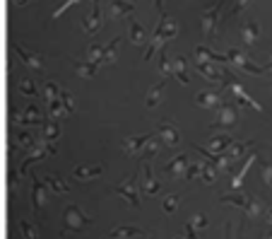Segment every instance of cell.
<instances>
[{"label":"cell","instance_id":"cell-17","mask_svg":"<svg viewBox=\"0 0 272 239\" xmlns=\"http://www.w3.org/2000/svg\"><path fill=\"white\" fill-rule=\"evenodd\" d=\"M258 34H260V31H258V25H255V22H246L244 25V41L248 46L258 41Z\"/></svg>","mask_w":272,"mask_h":239},{"label":"cell","instance_id":"cell-31","mask_svg":"<svg viewBox=\"0 0 272 239\" xmlns=\"http://www.w3.org/2000/svg\"><path fill=\"white\" fill-rule=\"evenodd\" d=\"M34 201L41 206L44 203V186L41 184H34Z\"/></svg>","mask_w":272,"mask_h":239},{"label":"cell","instance_id":"cell-5","mask_svg":"<svg viewBox=\"0 0 272 239\" xmlns=\"http://www.w3.org/2000/svg\"><path fill=\"white\" fill-rule=\"evenodd\" d=\"M118 196H123L130 206H137V188H135V177H128L118 188H116Z\"/></svg>","mask_w":272,"mask_h":239},{"label":"cell","instance_id":"cell-28","mask_svg":"<svg viewBox=\"0 0 272 239\" xmlns=\"http://www.w3.org/2000/svg\"><path fill=\"white\" fill-rule=\"evenodd\" d=\"M263 179H265V184H268V186H272V159L263 164Z\"/></svg>","mask_w":272,"mask_h":239},{"label":"cell","instance_id":"cell-7","mask_svg":"<svg viewBox=\"0 0 272 239\" xmlns=\"http://www.w3.org/2000/svg\"><path fill=\"white\" fill-rule=\"evenodd\" d=\"M239 119V114H236V109L231 106V104H222L219 106V114H217V126H226V128H231L234 123Z\"/></svg>","mask_w":272,"mask_h":239},{"label":"cell","instance_id":"cell-40","mask_svg":"<svg viewBox=\"0 0 272 239\" xmlns=\"http://www.w3.org/2000/svg\"><path fill=\"white\" fill-rule=\"evenodd\" d=\"M22 2H27V0H20V5H22Z\"/></svg>","mask_w":272,"mask_h":239},{"label":"cell","instance_id":"cell-2","mask_svg":"<svg viewBox=\"0 0 272 239\" xmlns=\"http://www.w3.org/2000/svg\"><path fill=\"white\" fill-rule=\"evenodd\" d=\"M87 225H89V217L77 206H68L65 208V230L63 232H77V230L87 227Z\"/></svg>","mask_w":272,"mask_h":239},{"label":"cell","instance_id":"cell-27","mask_svg":"<svg viewBox=\"0 0 272 239\" xmlns=\"http://www.w3.org/2000/svg\"><path fill=\"white\" fill-rule=\"evenodd\" d=\"M39 119H41V114H39L34 106H27V111H25V121H27V123H39Z\"/></svg>","mask_w":272,"mask_h":239},{"label":"cell","instance_id":"cell-22","mask_svg":"<svg viewBox=\"0 0 272 239\" xmlns=\"http://www.w3.org/2000/svg\"><path fill=\"white\" fill-rule=\"evenodd\" d=\"M210 148H212V155H219L222 150L231 148V140H229L226 135H219V138H215V140H210Z\"/></svg>","mask_w":272,"mask_h":239},{"label":"cell","instance_id":"cell-30","mask_svg":"<svg viewBox=\"0 0 272 239\" xmlns=\"http://www.w3.org/2000/svg\"><path fill=\"white\" fill-rule=\"evenodd\" d=\"M198 174H202V164H188L186 179H193V177H198Z\"/></svg>","mask_w":272,"mask_h":239},{"label":"cell","instance_id":"cell-24","mask_svg":"<svg viewBox=\"0 0 272 239\" xmlns=\"http://www.w3.org/2000/svg\"><path fill=\"white\" fill-rule=\"evenodd\" d=\"M202 179L207 181V184H212V181L217 179V169H215V162H205V164H202Z\"/></svg>","mask_w":272,"mask_h":239},{"label":"cell","instance_id":"cell-18","mask_svg":"<svg viewBox=\"0 0 272 239\" xmlns=\"http://www.w3.org/2000/svg\"><path fill=\"white\" fill-rule=\"evenodd\" d=\"M130 39H133V44H135V46H140V44L145 41V31H142V25H140V22H135L133 17H130Z\"/></svg>","mask_w":272,"mask_h":239},{"label":"cell","instance_id":"cell-3","mask_svg":"<svg viewBox=\"0 0 272 239\" xmlns=\"http://www.w3.org/2000/svg\"><path fill=\"white\" fill-rule=\"evenodd\" d=\"M224 56H226V63H231V65H236V68H241V70H248V73H263V70H265V68L250 63L239 49H231V51H226Z\"/></svg>","mask_w":272,"mask_h":239},{"label":"cell","instance_id":"cell-13","mask_svg":"<svg viewBox=\"0 0 272 239\" xmlns=\"http://www.w3.org/2000/svg\"><path fill=\"white\" fill-rule=\"evenodd\" d=\"M142 186H145V193H157L159 191V181L154 179V174L147 167H142Z\"/></svg>","mask_w":272,"mask_h":239},{"label":"cell","instance_id":"cell-25","mask_svg":"<svg viewBox=\"0 0 272 239\" xmlns=\"http://www.w3.org/2000/svg\"><path fill=\"white\" fill-rule=\"evenodd\" d=\"M58 133H60L58 123H55V121H49V123H46V140H49V143H53L55 138H58Z\"/></svg>","mask_w":272,"mask_h":239},{"label":"cell","instance_id":"cell-37","mask_svg":"<svg viewBox=\"0 0 272 239\" xmlns=\"http://www.w3.org/2000/svg\"><path fill=\"white\" fill-rule=\"evenodd\" d=\"M162 2H164V0H154V5H157V7H162Z\"/></svg>","mask_w":272,"mask_h":239},{"label":"cell","instance_id":"cell-4","mask_svg":"<svg viewBox=\"0 0 272 239\" xmlns=\"http://www.w3.org/2000/svg\"><path fill=\"white\" fill-rule=\"evenodd\" d=\"M157 138L164 140L166 145H171V148L181 143V133H178V128H173L171 123H162V126L157 128Z\"/></svg>","mask_w":272,"mask_h":239},{"label":"cell","instance_id":"cell-14","mask_svg":"<svg viewBox=\"0 0 272 239\" xmlns=\"http://www.w3.org/2000/svg\"><path fill=\"white\" fill-rule=\"evenodd\" d=\"M222 102V94L219 92H200L198 94V104L200 106H217Z\"/></svg>","mask_w":272,"mask_h":239},{"label":"cell","instance_id":"cell-10","mask_svg":"<svg viewBox=\"0 0 272 239\" xmlns=\"http://www.w3.org/2000/svg\"><path fill=\"white\" fill-rule=\"evenodd\" d=\"M186 169H188V157H186V155H178V157H173V159L166 164V172H169V174H181V177H186Z\"/></svg>","mask_w":272,"mask_h":239},{"label":"cell","instance_id":"cell-12","mask_svg":"<svg viewBox=\"0 0 272 239\" xmlns=\"http://www.w3.org/2000/svg\"><path fill=\"white\" fill-rule=\"evenodd\" d=\"M244 210H246V215H248V217H258V215L263 212V203H260V198H258V196H246Z\"/></svg>","mask_w":272,"mask_h":239},{"label":"cell","instance_id":"cell-41","mask_svg":"<svg viewBox=\"0 0 272 239\" xmlns=\"http://www.w3.org/2000/svg\"><path fill=\"white\" fill-rule=\"evenodd\" d=\"M142 239H147V237H142Z\"/></svg>","mask_w":272,"mask_h":239},{"label":"cell","instance_id":"cell-6","mask_svg":"<svg viewBox=\"0 0 272 239\" xmlns=\"http://www.w3.org/2000/svg\"><path fill=\"white\" fill-rule=\"evenodd\" d=\"M219 10H222V5H215V7H210L205 15H202V31L210 36L212 31L217 29V22H219Z\"/></svg>","mask_w":272,"mask_h":239},{"label":"cell","instance_id":"cell-39","mask_svg":"<svg viewBox=\"0 0 272 239\" xmlns=\"http://www.w3.org/2000/svg\"><path fill=\"white\" fill-rule=\"evenodd\" d=\"M263 239H272V232H265V237Z\"/></svg>","mask_w":272,"mask_h":239},{"label":"cell","instance_id":"cell-16","mask_svg":"<svg viewBox=\"0 0 272 239\" xmlns=\"http://www.w3.org/2000/svg\"><path fill=\"white\" fill-rule=\"evenodd\" d=\"M111 239H130V237H142V230L137 227H118L109 235Z\"/></svg>","mask_w":272,"mask_h":239},{"label":"cell","instance_id":"cell-1","mask_svg":"<svg viewBox=\"0 0 272 239\" xmlns=\"http://www.w3.org/2000/svg\"><path fill=\"white\" fill-rule=\"evenodd\" d=\"M178 34V27H176V22L171 20V17H166V15H162V20H159V27H157V31H154V39H152V46L147 49V53H145V60H149L152 56H154V51L157 49H162L164 44L169 41V39H173Z\"/></svg>","mask_w":272,"mask_h":239},{"label":"cell","instance_id":"cell-9","mask_svg":"<svg viewBox=\"0 0 272 239\" xmlns=\"http://www.w3.org/2000/svg\"><path fill=\"white\" fill-rule=\"evenodd\" d=\"M186 68H188V63L183 56H178V58L171 63V75L181 82V85H188V75H186Z\"/></svg>","mask_w":272,"mask_h":239},{"label":"cell","instance_id":"cell-21","mask_svg":"<svg viewBox=\"0 0 272 239\" xmlns=\"http://www.w3.org/2000/svg\"><path fill=\"white\" fill-rule=\"evenodd\" d=\"M255 159V152H250V157H246V164L241 167V172L234 177V181H231V188H239L241 184H244V177H246V172H248V167H250V162Z\"/></svg>","mask_w":272,"mask_h":239},{"label":"cell","instance_id":"cell-33","mask_svg":"<svg viewBox=\"0 0 272 239\" xmlns=\"http://www.w3.org/2000/svg\"><path fill=\"white\" fill-rule=\"evenodd\" d=\"M22 232H25V237L27 239H34V230H31L29 222H22Z\"/></svg>","mask_w":272,"mask_h":239},{"label":"cell","instance_id":"cell-29","mask_svg":"<svg viewBox=\"0 0 272 239\" xmlns=\"http://www.w3.org/2000/svg\"><path fill=\"white\" fill-rule=\"evenodd\" d=\"M178 206V196H166V201H164V210L166 212H171V210H176Z\"/></svg>","mask_w":272,"mask_h":239},{"label":"cell","instance_id":"cell-35","mask_svg":"<svg viewBox=\"0 0 272 239\" xmlns=\"http://www.w3.org/2000/svg\"><path fill=\"white\" fill-rule=\"evenodd\" d=\"M246 5H248V0H239V2H236V7H234V12H239V10H244Z\"/></svg>","mask_w":272,"mask_h":239},{"label":"cell","instance_id":"cell-15","mask_svg":"<svg viewBox=\"0 0 272 239\" xmlns=\"http://www.w3.org/2000/svg\"><path fill=\"white\" fill-rule=\"evenodd\" d=\"M97 174H101V167H99V164H97V167H75V172H73V177H75V179H82V181L92 179V177H97Z\"/></svg>","mask_w":272,"mask_h":239},{"label":"cell","instance_id":"cell-8","mask_svg":"<svg viewBox=\"0 0 272 239\" xmlns=\"http://www.w3.org/2000/svg\"><path fill=\"white\" fill-rule=\"evenodd\" d=\"M147 140H149V135H137V138H128V140H123V150L128 152V155H142V150L147 145Z\"/></svg>","mask_w":272,"mask_h":239},{"label":"cell","instance_id":"cell-26","mask_svg":"<svg viewBox=\"0 0 272 239\" xmlns=\"http://www.w3.org/2000/svg\"><path fill=\"white\" fill-rule=\"evenodd\" d=\"M46 184H49L53 191H63V193L68 191V184H65V181H60V179H55V177H46Z\"/></svg>","mask_w":272,"mask_h":239},{"label":"cell","instance_id":"cell-11","mask_svg":"<svg viewBox=\"0 0 272 239\" xmlns=\"http://www.w3.org/2000/svg\"><path fill=\"white\" fill-rule=\"evenodd\" d=\"M133 5L128 0H111V17H130Z\"/></svg>","mask_w":272,"mask_h":239},{"label":"cell","instance_id":"cell-32","mask_svg":"<svg viewBox=\"0 0 272 239\" xmlns=\"http://www.w3.org/2000/svg\"><path fill=\"white\" fill-rule=\"evenodd\" d=\"M205 225H207L205 215H195V220L191 222V227H198V230H200V227H205Z\"/></svg>","mask_w":272,"mask_h":239},{"label":"cell","instance_id":"cell-38","mask_svg":"<svg viewBox=\"0 0 272 239\" xmlns=\"http://www.w3.org/2000/svg\"><path fill=\"white\" fill-rule=\"evenodd\" d=\"M268 220H270V222H272V208L268 210Z\"/></svg>","mask_w":272,"mask_h":239},{"label":"cell","instance_id":"cell-34","mask_svg":"<svg viewBox=\"0 0 272 239\" xmlns=\"http://www.w3.org/2000/svg\"><path fill=\"white\" fill-rule=\"evenodd\" d=\"M22 92H25V94H29V97H31V94H34V85H31L29 80H25V82H22Z\"/></svg>","mask_w":272,"mask_h":239},{"label":"cell","instance_id":"cell-23","mask_svg":"<svg viewBox=\"0 0 272 239\" xmlns=\"http://www.w3.org/2000/svg\"><path fill=\"white\" fill-rule=\"evenodd\" d=\"M97 68H99V65L89 60V63H80V65H77V73H80L82 78H94V75H97Z\"/></svg>","mask_w":272,"mask_h":239},{"label":"cell","instance_id":"cell-20","mask_svg":"<svg viewBox=\"0 0 272 239\" xmlns=\"http://www.w3.org/2000/svg\"><path fill=\"white\" fill-rule=\"evenodd\" d=\"M164 85H166V82L162 80V82H157V87H152V90H149V94H147V106H149V109L159 104V97H162Z\"/></svg>","mask_w":272,"mask_h":239},{"label":"cell","instance_id":"cell-19","mask_svg":"<svg viewBox=\"0 0 272 239\" xmlns=\"http://www.w3.org/2000/svg\"><path fill=\"white\" fill-rule=\"evenodd\" d=\"M20 56H22V60L29 63L31 68H41V65H44V58L36 56V53H31V51H27V49H20Z\"/></svg>","mask_w":272,"mask_h":239},{"label":"cell","instance_id":"cell-36","mask_svg":"<svg viewBox=\"0 0 272 239\" xmlns=\"http://www.w3.org/2000/svg\"><path fill=\"white\" fill-rule=\"evenodd\" d=\"M265 68H270V70H272V56L268 58V63H265Z\"/></svg>","mask_w":272,"mask_h":239}]
</instances>
